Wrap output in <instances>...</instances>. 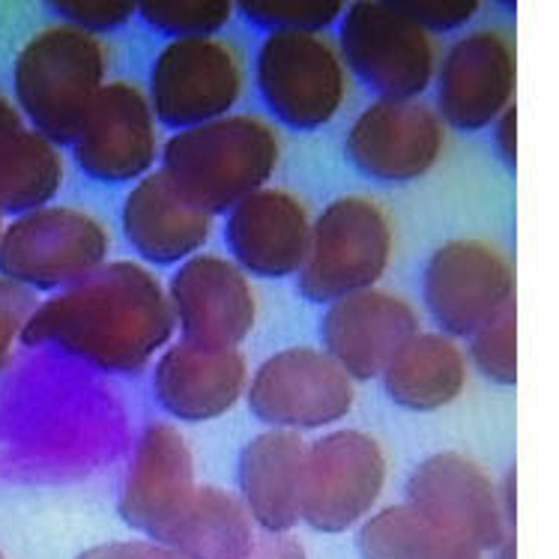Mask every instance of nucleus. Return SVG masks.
Segmentation results:
<instances>
[{"mask_svg":"<svg viewBox=\"0 0 559 559\" xmlns=\"http://www.w3.org/2000/svg\"><path fill=\"white\" fill-rule=\"evenodd\" d=\"M174 332L168 285L144 263L108 261L79 285L39 302L22 344H55L99 371L132 374L171 344Z\"/></svg>","mask_w":559,"mask_h":559,"instance_id":"f257e3e1","label":"nucleus"},{"mask_svg":"<svg viewBox=\"0 0 559 559\" xmlns=\"http://www.w3.org/2000/svg\"><path fill=\"white\" fill-rule=\"evenodd\" d=\"M282 159V138L258 115H228L174 132L162 144V171L210 216H228L270 186Z\"/></svg>","mask_w":559,"mask_h":559,"instance_id":"f03ea898","label":"nucleus"},{"mask_svg":"<svg viewBox=\"0 0 559 559\" xmlns=\"http://www.w3.org/2000/svg\"><path fill=\"white\" fill-rule=\"evenodd\" d=\"M108 51L99 36L72 24H48L19 51L12 91L31 129L58 147H72L81 126L103 93Z\"/></svg>","mask_w":559,"mask_h":559,"instance_id":"7ed1b4c3","label":"nucleus"},{"mask_svg":"<svg viewBox=\"0 0 559 559\" xmlns=\"http://www.w3.org/2000/svg\"><path fill=\"white\" fill-rule=\"evenodd\" d=\"M395 249L386 206L366 194H342L320 210L297 290L309 302L332 306L380 285Z\"/></svg>","mask_w":559,"mask_h":559,"instance_id":"20e7f679","label":"nucleus"},{"mask_svg":"<svg viewBox=\"0 0 559 559\" xmlns=\"http://www.w3.org/2000/svg\"><path fill=\"white\" fill-rule=\"evenodd\" d=\"M338 48L377 99H423L440 69L435 36L386 0L350 3L338 22Z\"/></svg>","mask_w":559,"mask_h":559,"instance_id":"39448f33","label":"nucleus"},{"mask_svg":"<svg viewBox=\"0 0 559 559\" xmlns=\"http://www.w3.org/2000/svg\"><path fill=\"white\" fill-rule=\"evenodd\" d=\"M111 237L79 206L48 204L15 216L0 237V275L34 294H60L108 263Z\"/></svg>","mask_w":559,"mask_h":559,"instance_id":"423d86ee","label":"nucleus"},{"mask_svg":"<svg viewBox=\"0 0 559 559\" xmlns=\"http://www.w3.org/2000/svg\"><path fill=\"white\" fill-rule=\"evenodd\" d=\"M350 69L330 34H266L254 58L263 105L290 129H323L347 99Z\"/></svg>","mask_w":559,"mask_h":559,"instance_id":"0eeeda50","label":"nucleus"},{"mask_svg":"<svg viewBox=\"0 0 559 559\" xmlns=\"http://www.w3.org/2000/svg\"><path fill=\"white\" fill-rule=\"evenodd\" d=\"M246 93L240 48L222 36L171 39L150 67V105L159 126L183 132L234 115Z\"/></svg>","mask_w":559,"mask_h":559,"instance_id":"6e6552de","label":"nucleus"},{"mask_svg":"<svg viewBox=\"0 0 559 559\" xmlns=\"http://www.w3.org/2000/svg\"><path fill=\"white\" fill-rule=\"evenodd\" d=\"M246 401L266 428L323 431L350 416L356 380L323 347H285L254 368Z\"/></svg>","mask_w":559,"mask_h":559,"instance_id":"1a4fd4ad","label":"nucleus"},{"mask_svg":"<svg viewBox=\"0 0 559 559\" xmlns=\"http://www.w3.org/2000/svg\"><path fill=\"white\" fill-rule=\"evenodd\" d=\"M386 455L374 437L335 428L311 440L302 473V524L342 536L359 530L377 512L386 488Z\"/></svg>","mask_w":559,"mask_h":559,"instance_id":"9d476101","label":"nucleus"},{"mask_svg":"<svg viewBox=\"0 0 559 559\" xmlns=\"http://www.w3.org/2000/svg\"><path fill=\"white\" fill-rule=\"evenodd\" d=\"M423 302L437 332L473 338L514 302L512 258L479 237H455L431 251L423 270Z\"/></svg>","mask_w":559,"mask_h":559,"instance_id":"9b49d317","label":"nucleus"},{"mask_svg":"<svg viewBox=\"0 0 559 559\" xmlns=\"http://www.w3.org/2000/svg\"><path fill=\"white\" fill-rule=\"evenodd\" d=\"M518 48L500 27L457 36L440 60L435 79L437 115L461 132H479L514 105Z\"/></svg>","mask_w":559,"mask_h":559,"instance_id":"f8f14e48","label":"nucleus"},{"mask_svg":"<svg viewBox=\"0 0 559 559\" xmlns=\"http://www.w3.org/2000/svg\"><path fill=\"white\" fill-rule=\"evenodd\" d=\"M445 123L423 99H374L347 129V159L380 183H413L435 171Z\"/></svg>","mask_w":559,"mask_h":559,"instance_id":"ddd939ff","label":"nucleus"},{"mask_svg":"<svg viewBox=\"0 0 559 559\" xmlns=\"http://www.w3.org/2000/svg\"><path fill=\"white\" fill-rule=\"evenodd\" d=\"M79 168L99 183H138L156 171L159 120L132 81H111L96 96L72 144Z\"/></svg>","mask_w":559,"mask_h":559,"instance_id":"4468645a","label":"nucleus"},{"mask_svg":"<svg viewBox=\"0 0 559 559\" xmlns=\"http://www.w3.org/2000/svg\"><path fill=\"white\" fill-rule=\"evenodd\" d=\"M168 299L183 342L204 347H240L258 320L249 273L213 251H201L174 270Z\"/></svg>","mask_w":559,"mask_h":559,"instance_id":"2eb2a0df","label":"nucleus"},{"mask_svg":"<svg viewBox=\"0 0 559 559\" xmlns=\"http://www.w3.org/2000/svg\"><path fill=\"white\" fill-rule=\"evenodd\" d=\"M198 491L192 445L174 425L153 423L129 457L117 512L138 536L162 545L174 521Z\"/></svg>","mask_w":559,"mask_h":559,"instance_id":"dca6fc26","label":"nucleus"},{"mask_svg":"<svg viewBox=\"0 0 559 559\" xmlns=\"http://www.w3.org/2000/svg\"><path fill=\"white\" fill-rule=\"evenodd\" d=\"M407 502L461 530L485 554H493L502 538L518 533V521L502 509L500 488L488 469L455 449L435 452L416 464L407 479Z\"/></svg>","mask_w":559,"mask_h":559,"instance_id":"f3484780","label":"nucleus"},{"mask_svg":"<svg viewBox=\"0 0 559 559\" xmlns=\"http://www.w3.org/2000/svg\"><path fill=\"white\" fill-rule=\"evenodd\" d=\"M419 330V314L392 290H362L332 302L320 318V344L338 366L366 383L383 377L389 362Z\"/></svg>","mask_w":559,"mask_h":559,"instance_id":"a211bd4d","label":"nucleus"},{"mask_svg":"<svg viewBox=\"0 0 559 559\" xmlns=\"http://www.w3.org/2000/svg\"><path fill=\"white\" fill-rule=\"evenodd\" d=\"M314 216L287 189L266 186L225 216V246L258 278H297L309 258Z\"/></svg>","mask_w":559,"mask_h":559,"instance_id":"6ab92c4d","label":"nucleus"},{"mask_svg":"<svg viewBox=\"0 0 559 559\" xmlns=\"http://www.w3.org/2000/svg\"><path fill=\"white\" fill-rule=\"evenodd\" d=\"M249 362L240 347L174 342L153 368V395L177 423H213L249 392Z\"/></svg>","mask_w":559,"mask_h":559,"instance_id":"aec40b11","label":"nucleus"},{"mask_svg":"<svg viewBox=\"0 0 559 559\" xmlns=\"http://www.w3.org/2000/svg\"><path fill=\"white\" fill-rule=\"evenodd\" d=\"M120 222L126 240L141 261L180 266L204 251L216 216L201 210L168 174L156 168L129 189Z\"/></svg>","mask_w":559,"mask_h":559,"instance_id":"412c9836","label":"nucleus"},{"mask_svg":"<svg viewBox=\"0 0 559 559\" xmlns=\"http://www.w3.org/2000/svg\"><path fill=\"white\" fill-rule=\"evenodd\" d=\"M309 443L302 435L266 428L242 445L237 464L240 500L258 533L290 536L302 524V473Z\"/></svg>","mask_w":559,"mask_h":559,"instance_id":"4be33fe9","label":"nucleus"},{"mask_svg":"<svg viewBox=\"0 0 559 559\" xmlns=\"http://www.w3.org/2000/svg\"><path fill=\"white\" fill-rule=\"evenodd\" d=\"M380 380L401 411L437 413L455 404L467 386V356L443 332H416Z\"/></svg>","mask_w":559,"mask_h":559,"instance_id":"5701e85b","label":"nucleus"},{"mask_svg":"<svg viewBox=\"0 0 559 559\" xmlns=\"http://www.w3.org/2000/svg\"><path fill=\"white\" fill-rule=\"evenodd\" d=\"M356 548L362 559H485L473 538L407 500L377 509L356 530Z\"/></svg>","mask_w":559,"mask_h":559,"instance_id":"b1692460","label":"nucleus"},{"mask_svg":"<svg viewBox=\"0 0 559 559\" xmlns=\"http://www.w3.org/2000/svg\"><path fill=\"white\" fill-rule=\"evenodd\" d=\"M258 538V526L246 512L240 493L218 485H198L180 518L174 521L162 548L183 559H237Z\"/></svg>","mask_w":559,"mask_h":559,"instance_id":"393cba45","label":"nucleus"},{"mask_svg":"<svg viewBox=\"0 0 559 559\" xmlns=\"http://www.w3.org/2000/svg\"><path fill=\"white\" fill-rule=\"evenodd\" d=\"M67 177L55 141L24 126L0 138V213H34L51 204Z\"/></svg>","mask_w":559,"mask_h":559,"instance_id":"a878e982","label":"nucleus"},{"mask_svg":"<svg viewBox=\"0 0 559 559\" xmlns=\"http://www.w3.org/2000/svg\"><path fill=\"white\" fill-rule=\"evenodd\" d=\"M237 7L228 0H150L138 3V15L171 39L218 36L234 19Z\"/></svg>","mask_w":559,"mask_h":559,"instance_id":"bb28decb","label":"nucleus"},{"mask_svg":"<svg viewBox=\"0 0 559 559\" xmlns=\"http://www.w3.org/2000/svg\"><path fill=\"white\" fill-rule=\"evenodd\" d=\"M344 3L335 0H254L237 3V12L266 34H326L332 24L342 22Z\"/></svg>","mask_w":559,"mask_h":559,"instance_id":"cd10ccee","label":"nucleus"},{"mask_svg":"<svg viewBox=\"0 0 559 559\" xmlns=\"http://www.w3.org/2000/svg\"><path fill=\"white\" fill-rule=\"evenodd\" d=\"M469 362L491 383H518V306L502 311L500 318L469 338Z\"/></svg>","mask_w":559,"mask_h":559,"instance_id":"c85d7f7f","label":"nucleus"},{"mask_svg":"<svg viewBox=\"0 0 559 559\" xmlns=\"http://www.w3.org/2000/svg\"><path fill=\"white\" fill-rule=\"evenodd\" d=\"M36 309H39V299L34 290L0 275V374L10 368L15 344L24 338V330Z\"/></svg>","mask_w":559,"mask_h":559,"instance_id":"c756f323","label":"nucleus"},{"mask_svg":"<svg viewBox=\"0 0 559 559\" xmlns=\"http://www.w3.org/2000/svg\"><path fill=\"white\" fill-rule=\"evenodd\" d=\"M63 24L81 27L87 34H105L117 31L138 15V3H123V0H60L51 3Z\"/></svg>","mask_w":559,"mask_h":559,"instance_id":"7c9ffc66","label":"nucleus"},{"mask_svg":"<svg viewBox=\"0 0 559 559\" xmlns=\"http://www.w3.org/2000/svg\"><path fill=\"white\" fill-rule=\"evenodd\" d=\"M413 22L423 24L428 34H452L461 31L479 15L476 0H416V3H401Z\"/></svg>","mask_w":559,"mask_h":559,"instance_id":"2f4dec72","label":"nucleus"},{"mask_svg":"<svg viewBox=\"0 0 559 559\" xmlns=\"http://www.w3.org/2000/svg\"><path fill=\"white\" fill-rule=\"evenodd\" d=\"M75 559H183L171 548H162L147 538H120V542H103L93 548L81 550Z\"/></svg>","mask_w":559,"mask_h":559,"instance_id":"473e14b6","label":"nucleus"},{"mask_svg":"<svg viewBox=\"0 0 559 559\" xmlns=\"http://www.w3.org/2000/svg\"><path fill=\"white\" fill-rule=\"evenodd\" d=\"M237 559H309L302 542L294 533L290 536H273V533H258L251 548Z\"/></svg>","mask_w":559,"mask_h":559,"instance_id":"72a5a7b5","label":"nucleus"},{"mask_svg":"<svg viewBox=\"0 0 559 559\" xmlns=\"http://www.w3.org/2000/svg\"><path fill=\"white\" fill-rule=\"evenodd\" d=\"M493 147L506 162V168L518 165V108L514 105L493 123Z\"/></svg>","mask_w":559,"mask_h":559,"instance_id":"f704fd0d","label":"nucleus"},{"mask_svg":"<svg viewBox=\"0 0 559 559\" xmlns=\"http://www.w3.org/2000/svg\"><path fill=\"white\" fill-rule=\"evenodd\" d=\"M24 129V117L19 111V105H12L3 93H0V138L12 135V132H19Z\"/></svg>","mask_w":559,"mask_h":559,"instance_id":"c9c22d12","label":"nucleus"},{"mask_svg":"<svg viewBox=\"0 0 559 559\" xmlns=\"http://www.w3.org/2000/svg\"><path fill=\"white\" fill-rule=\"evenodd\" d=\"M493 559H518V533H509L502 538L500 548L493 550Z\"/></svg>","mask_w":559,"mask_h":559,"instance_id":"e433bc0d","label":"nucleus"},{"mask_svg":"<svg viewBox=\"0 0 559 559\" xmlns=\"http://www.w3.org/2000/svg\"><path fill=\"white\" fill-rule=\"evenodd\" d=\"M3 230L7 228H3V213H0V237H3Z\"/></svg>","mask_w":559,"mask_h":559,"instance_id":"4c0bfd02","label":"nucleus"},{"mask_svg":"<svg viewBox=\"0 0 559 559\" xmlns=\"http://www.w3.org/2000/svg\"><path fill=\"white\" fill-rule=\"evenodd\" d=\"M0 559H3V554H0Z\"/></svg>","mask_w":559,"mask_h":559,"instance_id":"58836bf2","label":"nucleus"}]
</instances>
